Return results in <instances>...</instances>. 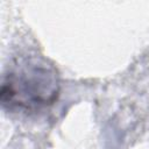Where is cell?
<instances>
[{"label": "cell", "mask_w": 149, "mask_h": 149, "mask_svg": "<svg viewBox=\"0 0 149 149\" xmlns=\"http://www.w3.org/2000/svg\"><path fill=\"white\" fill-rule=\"evenodd\" d=\"M59 94V80L55 68L38 57L20 59L5 74L0 99L3 106L24 111L52 105Z\"/></svg>", "instance_id": "obj_1"}]
</instances>
